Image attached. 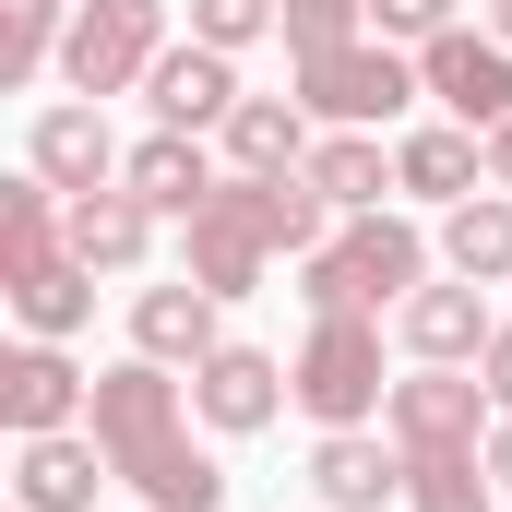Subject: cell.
<instances>
[{"label": "cell", "mask_w": 512, "mask_h": 512, "mask_svg": "<svg viewBox=\"0 0 512 512\" xmlns=\"http://www.w3.org/2000/svg\"><path fill=\"white\" fill-rule=\"evenodd\" d=\"M477 382H489V405H501V417H512V322H501V334H489V358H477Z\"/></svg>", "instance_id": "obj_30"}, {"label": "cell", "mask_w": 512, "mask_h": 512, "mask_svg": "<svg viewBox=\"0 0 512 512\" xmlns=\"http://www.w3.org/2000/svg\"><path fill=\"white\" fill-rule=\"evenodd\" d=\"M0 417H12V441H48V429L96 417V382L36 334V346H12V358H0Z\"/></svg>", "instance_id": "obj_10"}, {"label": "cell", "mask_w": 512, "mask_h": 512, "mask_svg": "<svg viewBox=\"0 0 512 512\" xmlns=\"http://www.w3.org/2000/svg\"><path fill=\"white\" fill-rule=\"evenodd\" d=\"M96 477H120L108 441H96V429H48V441H24V465H12V512H96Z\"/></svg>", "instance_id": "obj_11"}, {"label": "cell", "mask_w": 512, "mask_h": 512, "mask_svg": "<svg viewBox=\"0 0 512 512\" xmlns=\"http://www.w3.org/2000/svg\"><path fill=\"white\" fill-rule=\"evenodd\" d=\"M417 84H429L465 131H501L512 120V36H465V24L429 36V48H417Z\"/></svg>", "instance_id": "obj_8"}, {"label": "cell", "mask_w": 512, "mask_h": 512, "mask_svg": "<svg viewBox=\"0 0 512 512\" xmlns=\"http://www.w3.org/2000/svg\"><path fill=\"white\" fill-rule=\"evenodd\" d=\"M215 310H227V298H215V286H191V274H179V286H143V298H131V346H143L155 370H203V358L227 346V334H215Z\"/></svg>", "instance_id": "obj_12"}, {"label": "cell", "mask_w": 512, "mask_h": 512, "mask_svg": "<svg viewBox=\"0 0 512 512\" xmlns=\"http://www.w3.org/2000/svg\"><path fill=\"white\" fill-rule=\"evenodd\" d=\"M489 334H501V322H489V298H477V286H417V298H405V346H417L429 370L489 358Z\"/></svg>", "instance_id": "obj_17"}, {"label": "cell", "mask_w": 512, "mask_h": 512, "mask_svg": "<svg viewBox=\"0 0 512 512\" xmlns=\"http://www.w3.org/2000/svg\"><path fill=\"white\" fill-rule=\"evenodd\" d=\"M393 179H405L417 203H465V191L489 179V131H465V120L405 131V143H393Z\"/></svg>", "instance_id": "obj_14"}, {"label": "cell", "mask_w": 512, "mask_h": 512, "mask_svg": "<svg viewBox=\"0 0 512 512\" xmlns=\"http://www.w3.org/2000/svg\"><path fill=\"white\" fill-rule=\"evenodd\" d=\"M262 24H286V0H191V36L203 48H251Z\"/></svg>", "instance_id": "obj_28"}, {"label": "cell", "mask_w": 512, "mask_h": 512, "mask_svg": "<svg viewBox=\"0 0 512 512\" xmlns=\"http://www.w3.org/2000/svg\"><path fill=\"white\" fill-rule=\"evenodd\" d=\"M24 167H36L48 191H72V203H84V191H108V179H120L131 155L108 143V120H96V108H48V120L24 131Z\"/></svg>", "instance_id": "obj_13"}, {"label": "cell", "mask_w": 512, "mask_h": 512, "mask_svg": "<svg viewBox=\"0 0 512 512\" xmlns=\"http://www.w3.org/2000/svg\"><path fill=\"white\" fill-rule=\"evenodd\" d=\"M12 310H24V334H48V346H60V334H72V322H84V310H96V262H84V251H60V262H36V274H24V286H12Z\"/></svg>", "instance_id": "obj_24"}, {"label": "cell", "mask_w": 512, "mask_h": 512, "mask_svg": "<svg viewBox=\"0 0 512 512\" xmlns=\"http://www.w3.org/2000/svg\"><path fill=\"white\" fill-rule=\"evenodd\" d=\"M489 191H512V120L489 131Z\"/></svg>", "instance_id": "obj_31"}, {"label": "cell", "mask_w": 512, "mask_h": 512, "mask_svg": "<svg viewBox=\"0 0 512 512\" xmlns=\"http://www.w3.org/2000/svg\"><path fill=\"white\" fill-rule=\"evenodd\" d=\"M120 179L155 203V215H203V203L227 191V179L203 167V143H191V131H155V143H131V167H120Z\"/></svg>", "instance_id": "obj_20"}, {"label": "cell", "mask_w": 512, "mask_h": 512, "mask_svg": "<svg viewBox=\"0 0 512 512\" xmlns=\"http://www.w3.org/2000/svg\"><path fill=\"white\" fill-rule=\"evenodd\" d=\"M96 441H108V465H120L131 489H143V512H227V465L191 441V405H179V382L155 358L96 370Z\"/></svg>", "instance_id": "obj_1"}, {"label": "cell", "mask_w": 512, "mask_h": 512, "mask_svg": "<svg viewBox=\"0 0 512 512\" xmlns=\"http://www.w3.org/2000/svg\"><path fill=\"white\" fill-rule=\"evenodd\" d=\"M155 60H167V0H84L72 48H60V84L72 96H131Z\"/></svg>", "instance_id": "obj_4"}, {"label": "cell", "mask_w": 512, "mask_h": 512, "mask_svg": "<svg viewBox=\"0 0 512 512\" xmlns=\"http://www.w3.org/2000/svg\"><path fill=\"white\" fill-rule=\"evenodd\" d=\"M489 36H512V0H489Z\"/></svg>", "instance_id": "obj_33"}, {"label": "cell", "mask_w": 512, "mask_h": 512, "mask_svg": "<svg viewBox=\"0 0 512 512\" xmlns=\"http://www.w3.org/2000/svg\"><path fill=\"white\" fill-rule=\"evenodd\" d=\"M489 477H501V489H512V417H501V429H489Z\"/></svg>", "instance_id": "obj_32"}, {"label": "cell", "mask_w": 512, "mask_h": 512, "mask_svg": "<svg viewBox=\"0 0 512 512\" xmlns=\"http://www.w3.org/2000/svg\"><path fill=\"white\" fill-rule=\"evenodd\" d=\"M370 24H382V36H417V48H429V36H453V0H370Z\"/></svg>", "instance_id": "obj_29"}, {"label": "cell", "mask_w": 512, "mask_h": 512, "mask_svg": "<svg viewBox=\"0 0 512 512\" xmlns=\"http://www.w3.org/2000/svg\"><path fill=\"white\" fill-rule=\"evenodd\" d=\"M310 191L334 215H382V191H405V179H393V155L370 131H334V143H310Z\"/></svg>", "instance_id": "obj_21"}, {"label": "cell", "mask_w": 512, "mask_h": 512, "mask_svg": "<svg viewBox=\"0 0 512 512\" xmlns=\"http://www.w3.org/2000/svg\"><path fill=\"white\" fill-rule=\"evenodd\" d=\"M298 405L322 417V429H370V405H393L382 382V322L370 310H310V346H298Z\"/></svg>", "instance_id": "obj_3"}, {"label": "cell", "mask_w": 512, "mask_h": 512, "mask_svg": "<svg viewBox=\"0 0 512 512\" xmlns=\"http://www.w3.org/2000/svg\"><path fill=\"white\" fill-rule=\"evenodd\" d=\"M72 251L96 262V274H131V262L155 251V203H143L131 179H108V191H84V203H72Z\"/></svg>", "instance_id": "obj_18"}, {"label": "cell", "mask_w": 512, "mask_h": 512, "mask_svg": "<svg viewBox=\"0 0 512 512\" xmlns=\"http://www.w3.org/2000/svg\"><path fill=\"white\" fill-rule=\"evenodd\" d=\"M489 453H405V512H489Z\"/></svg>", "instance_id": "obj_25"}, {"label": "cell", "mask_w": 512, "mask_h": 512, "mask_svg": "<svg viewBox=\"0 0 512 512\" xmlns=\"http://www.w3.org/2000/svg\"><path fill=\"white\" fill-rule=\"evenodd\" d=\"M60 48H72V12L60 0H0V84H36Z\"/></svg>", "instance_id": "obj_26"}, {"label": "cell", "mask_w": 512, "mask_h": 512, "mask_svg": "<svg viewBox=\"0 0 512 512\" xmlns=\"http://www.w3.org/2000/svg\"><path fill=\"white\" fill-rule=\"evenodd\" d=\"M286 393H298V382H286V370H274L262 346H215V358L191 370V405H203L215 429H262V417H274Z\"/></svg>", "instance_id": "obj_15"}, {"label": "cell", "mask_w": 512, "mask_h": 512, "mask_svg": "<svg viewBox=\"0 0 512 512\" xmlns=\"http://www.w3.org/2000/svg\"><path fill=\"white\" fill-rule=\"evenodd\" d=\"M143 96H155V131H227L239 120V48H167L155 72H143Z\"/></svg>", "instance_id": "obj_9"}, {"label": "cell", "mask_w": 512, "mask_h": 512, "mask_svg": "<svg viewBox=\"0 0 512 512\" xmlns=\"http://www.w3.org/2000/svg\"><path fill=\"white\" fill-rule=\"evenodd\" d=\"M60 251H72V227L48 215V179H12L0 191V286H24L36 262H60Z\"/></svg>", "instance_id": "obj_23"}, {"label": "cell", "mask_w": 512, "mask_h": 512, "mask_svg": "<svg viewBox=\"0 0 512 512\" xmlns=\"http://www.w3.org/2000/svg\"><path fill=\"white\" fill-rule=\"evenodd\" d=\"M405 96H417V60H393V36H346V48L298 60V108L334 131H382Z\"/></svg>", "instance_id": "obj_5"}, {"label": "cell", "mask_w": 512, "mask_h": 512, "mask_svg": "<svg viewBox=\"0 0 512 512\" xmlns=\"http://www.w3.org/2000/svg\"><path fill=\"white\" fill-rule=\"evenodd\" d=\"M358 12H370V0H286V48H298V60H322V48H346V36H358Z\"/></svg>", "instance_id": "obj_27"}, {"label": "cell", "mask_w": 512, "mask_h": 512, "mask_svg": "<svg viewBox=\"0 0 512 512\" xmlns=\"http://www.w3.org/2000/svg\"><path fill=\"white\" fill-rule=\"evenodd\" d=\"M441 262H453L465 286L512 274V191H465V203L441 215Z\"/></svg>", "instance_id": "obj_22"}, {"label": "cell", "mask_w": 512, "mask_h": 512, "mask_svg": "<svg viewBox=\"0 0 512 512\" xmlns=\"http://www.w3.org/2000/svg\"><path fill=\"white\" fill-rule=\"evenodd\" d=\"M227 155H239V179H298V167H310V108H298V96H239Z\"/></svg>", "instance_id": "obj_19"}, {"label": "cell", "mask_w": 512, "mask_h": 512, "mask_svg": "<svg viewBox=\"0 0 512 512\" xmlns=\"http://www.w3.org/2000/svg\"><path fill=\"white\" fill-rule=\"evenodd\" d=\"M191 227V286H215V298H251L262 262H274V215H262V179H227L203 215H179Z\"/></svg>", "instance_id": "obj_7"}, {"label": "cell", "mask_w": 512, "mask_h": 512, "mask_svg": "<svg viewBox=\"0 0 512 512\" xmlns=\"http://www.w3.org/2000/svg\"><path fill=\"white\" fill-rule=\"evenodd\" d=\"M382 429L405 453H489L501 417H489V382H477V370H429V358H417V382H393Z\"/></svg>", "instance_id": "obj_6"}, {"label": "cell", "mask_w": 512, "mask_h": 512, "mask_svg": "<svg viewBox=\"0 0 512 512\" xmlns=\"http://www.w3.org/2000/svg\"><path fill=\"white\" fill-rule=\"evenodd\" d=\"M310 477H322V501H334V512H382L393 489H405V441H370V429H322Z\"/></svg>", "instance_id": "obj_16"}, {"label": "cell", "mask_w": 512, "mask_h": 512, "mask_svg": "<svg viewBox=\"0 0 512 512\" xmlns=\"http://www.w3.org/2000/svg\"><path fill=\"white\" fill-rule=\"evenodd\" d=\"M417 286H429V239L405 215H346V239H322V251L298 262V298L310 310H405Z\"/></svg>", "instance_id": "obj_2"}]
</instances>
